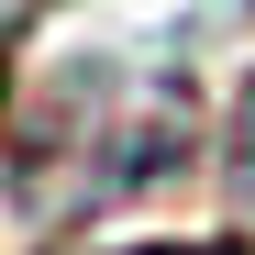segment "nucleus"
I'll list each match as a JSON object with an SVG mask.
<instances>
[{"instance_id":"f257e3e1","label":"nucleus","mask_w":255,"mask_h":255,"mask_svg":"<svg viewBox=\"0 0 255 255\" xmlns=\"http://www.w3.org/2000/svg\"><path fill=\"white\" fill-rule=\"evenodd\" d=\"M200 144V111L178 78H67L56 100H22L11 122V200L22 222H89L166 189Z\"/></svg>"},{"instance_id":"7ed1b4c3","label":"nucleus","mask_w":255,"mask_h":255,"mask_svg":"<svg viewBox=\"0 0 255 255\" xmlns=\"http://www.w3.org/2000/svg\"><path fill=\"white\" fill-rule=\"evenodd\" d=\"M122 255H244V233H211V244H122Z\"/></svg>"},{"instance_id":"f03ea898","label":"nucleus","mask_w":255,"mask_h":255,"mask_svg":"<svg viewBox=\"0 0 255 255\" xmlns=\"http://www.w3.org/2000/svg\"><path fill=\"white\" fill-rule=\"evenodd\" d=\"M222 189H233V211H255V78H244L233 133H222Z\"/></svg>"}]
</instances>
